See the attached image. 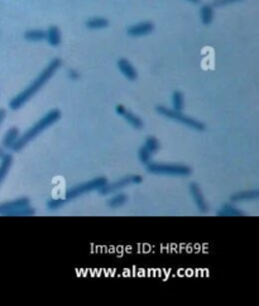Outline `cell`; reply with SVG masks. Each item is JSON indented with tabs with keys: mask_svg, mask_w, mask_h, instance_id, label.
<instances>
[{
	"mask_svg": "<svg viewBox=\"0 0 259 306\" xmlns=\"http://www.w3.org/2000/svg\"><path fill=\"white\" fill-rule=\"evenodd\" d=\"M154 31V24L152 22H140L133 24L127 29V33L130 37H144Z\"/></svg>",
	"mask_w": 259,
	"mask_h": 306,
	"instance_id": "9",
	"label": "cell"
},
{
	"mask_svg": "<svg viewBox=\"0 0 259 306\" xmlns=\"http://www.w3.org/2000/svg\"><path fill=\"white\" fill-rule=\"evenodd\" d=\"M108 182V178L104 177V176H100V177H95L92 180L86 181V182H82L80 185H76V186L71 187L66 191V195H65V199L67 201L73 200V199H77L78 196L85 194H89V192L92 191H99L104 185Z\"/></svg>",
	"mask_w": 259,
	"mask_h": 306,
	"instance_id": "5",
	"label": "cell"
},
{
	"mask_svg": "<svg viewBox=\"0 0 259 306\" xmlns=\"http://www.w3.org/2000/svg\"><path fill=\"white\" fill-rule=\"evenodd\" d=\"M19 136L20 133L18 128L9 129V131L4 134L3 141H1V146H3V148H5V150H10V148L13 147V145L17 142V139L19 138Z\"/></svg>",
	"mask_w": 259,
	"mask_h": 306,
	"instance_id": "15",
	"label": "cell"
},
{
	"mask_svg": "<svg viewBox=\"0 0 259 306\" xmlns=\"http://www.w3.org/2000/svg\"><path fill=\"white\" fill-rule=\"evenodd\" d=\"M29 205V199L28 198H20L17 200H11L8 203L0 204V215H6V217H10L11 213L18 210L20 208H24V206Z\"/></svg>",
	"mask_w": 259,
	"mask_h": 306,
	"instance_id": "10",
	"label": "cell"
},
{
	"mask_svg": "<svg viewBox=\"0 0 259 306\" xmlns=\"http://www.w3.org/2000/svg\"><path fill=\"white\" fill-rule=\"evenodd\" d=\"M85 24L89 29H104L109 25V20L103 17H92L87 19Z\"/></svg>",
	"mask_w": 259,
	"mask_h": 306,
	"instance_id": "20",
	"label": "cell"
},
{
	"mask_svg": "<svg viewBox=\"0 0 259 306\" xmlns=\"http://www.w3.org/2000/svg\"><path fill=\"white\" fill-rule=\"evenodd\" d=\"M200 19L201 22L205 25L211 24L212 19H214V9L209 4H205V5L201 6L200 9Z\"/></svg>",
	"mask_w": 259,
	"mask_h": 306,
	"instance_id": "19",
	"label": "cell"
},
{
	"mask_svg": "<svg viewBox=\"0 0 259 306\" xmlns=\"http://www.w3.org/2000/svg\"><path fill=\"white\" fill-rule=\"evenodd\" d=\"M68 77H70V80L76 81L80 78V74H78L76 70H70V71H68Z\"/></svg>",
	"mask_w": 259,
	"mask_h": 306,
	"instance_id": "26",
	"label": "cell"
},
{
	"mask_svg": "<svg viewBox=\"0 0 259 306\" xmlns=\"http://www.w3.org/2000/svg\"><path fill=\"white\" fill-rule=\"evenodd\" d=\"M189 192L191 195V198H193L194 203H195L196 208L198 209V212L206 213L209 210V205H207L206 200L203 198V194L201 191L200 186L196 182H191L189 185Z\"/></svg>",
	"mask_w": 259,
	"mask_h": 306,
	"instance_id": "8",
	"label": "cell"
},
{
	"mask_svg": "<svg viewBox=\"0 0 259 306\" xmlns=\"http://www.w3.org/2000/svg\"><path fill=\"white\" fill-rule=\"evenodd\" d=\"M217 217H243L244 213L231 204H224L216 213Z\"/></svg>",
	"mask_w": 259,
	"mask_h": 306,
	"instance_id": "14",
	"label": "cell"
},
{
	"mask_svg": "<svg viewBox=\"0 0 259 306\" xmlns=\"http://www.w3.org/2000/svg\"><path fill=\"white\" fill-rule=\"evenodd\" d=\"M128 201V196L124 192H114L112 194V198L108 200V206L112 209H118L123 206Z\"/></svg>",
	"mask_w": 259,
	"mask_h": 306,
	"instance_id": "16",
	"label": "cell"
},
{
	"mask_svg": "<svg viewBox=\"0 0 259 306\" xmlns=\"http://www.w3.org/2000/svg\"><path fill=\"white\" fill-rule=\"evenodd\" d=\"M185 106V97L181 91H175L172 94V109L176 111H182Z\"/></svg>",
	"mask_w": 259,
	"mask_h": 306,
	"instance_id": "22",
	"label": "cell"
},
{
	"mask_svg": "<svg viewBox=\"0 0 259 306\" xmlns=\"http://www.w3.org/2000/svg\"><path fill=\"white\" fill-rule=\"evenodd\" d=\"M142 181H143L142 176L131 173V175L124 176L123 178H120V180L118 181H114V182H106V184L99 190V192H100L101 195H112L114 194V192H118L120 191V190L126 189L127 186H130V185L142 184Z\"/></svg>",
	"mask_w": 259,
	"mask_h": 306,
	"instance_id": "6",
	"label": "cell"
},
{
	"mask_svg": "<svg viewBox=\"0 0 259 306\" xmlns=\"http://www.w3.org/2000/svg\"><path fill=\"white\" fill-rule=\"evenodd\" d=\"M238 1H243V0H215L211 6H223L228 5V4L238 3Z\"/></svg>",
	"mask_w": 259,
	"mask_h": 306,
	"instance_id": "25",
	"label": "cell"
},
{
	"mask_svg": "<svg viewBox=\"0 0 259 306\" xmlns=\"http://www.w3.org/2000/svg\"><path fill=\"white\" fill-rule=\"evenodd\" d=\"M147 171L153 175H165V176H177V177H187L191 175L193 170L191 167L182 163H159L153 162L147 164Z\"/></svg>",
	"mask_w": 259,
	"mask_h": 306,
	"instance_id": "3",
	"label": "cell"
},
{
	"mask_svg": "<svg viewBox=\"0 0 259 306\" xmlns=\"http://www.w3.org/2000/svg\"><path fill=\"white\" fill-rule=\"evenodd\" d=\"M6 118V111L4 109H0V125L3 124V122Z\"/></svg>",
	"mask_w": 259,
	"mask_h": 306,
	"instance_id": "28",
	"label": "cell"
},
{
	"mask_svg": "<svg viewBox=\"0 0 259 306\" xmlns=\"http://www.w3.org/2000/svg\"><path fill=\"white\" fill-rule=\"evenodd\" d=\"M11 163H13V157H11V154L5 153L3 158H1V162H0V185L4 181V178L6 177V175H8Z\"/></svg>",
	"mask_w": 259,
	"mask_h": 306,
	"instance_id": "18",
	"label": "cell"
},
{
	"mask_svg": "<svg viewBox=\"0 0 259 306\" xmlns=\"http://www.w3.org/2000/svg\"><path fill=\"white\" fill-rule=\"evenodd\" d=\"M61 65H62L61 60L53 59L52 61L42 70V73L39 74V75L29 83V86L25 87L23 91H20L17 96H14L10 101H9V108H10L11 110H18V109L22 108L27 101L31 100L32 97H33L34 95H36L37 92L42 89L46 83L51 80V77L57 73V70L61 67Z\"/></svg>",
	"mask_w": 259,
	"mask_h": 306,
	"instance_id": "1",
	"label": "cell"
},
{
	"mask_svg": "<svg viewBox=\"0 0 259 306\" xmlns=\"http://www.w3.org/2000/svg\"><path fill=\"white\" fill-rule=\"evenodd\" d=\"M24 38L29 42H41L46 39V31L42 29H31L24 33Z\"/></svg>",
	"mask_w": 259,
	"mask_h": 306,
	"instance_id": "21",
	"label": "cell"
},
{
	"mask_svg": "<svg viewBox=\"0 0 259 306\" xmlns=\"http://www.w3.org/2000/svg\"><path fill=\"white\" fill-rule=\"evenodd\" d=\"M66 203H67L66 199L53 198V199H50V200L46 203V206H47L48 210H51V212H55V210H59L60 208H62V206H64Z\"/></svg>",
	"mask_w": 259,
	"mask_h": 306,
	"instance_id": "23",
	"label": "cell"
},
{
	"mask_svg": "<svg viewBox=\"0 0 259 306\" xmlns=\"http://www.w3.org/2000/svg\"><path fill=\"white\" fill-rule=\"evenodd\" d=\"M122 117L124 118V120H126L130 127H133L134 129L139 131V129L143 128V120L140 119L138 115H135L134 113H131L130 110H128V109H127V111L122 115Z\"/></svg>",
	"mask_w": 259,
	"mask_h": 306,
	"instance_id": "17",
	"label": "cell"
},
{
	"mask_svg": "<svg viewBox=\"0 0 259 306\" xmlns=\"http://www.w3.org/2000/svg\"><path fill=\"white\" fill-rule=\"evenodd\" d=\"M156 110L159 115H162V117L173 120V122L181 123V124L186 125V127L194 129V131L203 132L205 131V128H206L202 122H200V120L197 119H194V118L189 117V115H185L182 111H176L173 110V109H168L167 106L163 105H157Z\"/></svg>",
	"mask_w": 259,
	"mask_h": 306,
	"instance_id": "4",
	"label": "cell"
},
{
	"mask_svg": "<svg viewBox=\"0 0 259 306\" xmlns=\"http://www.w3.org/2000/svg\"><path fill=\"white\" fill-rule=\"evenodd\" d=\"M186 1H190V3H193V4H198L201 0H186Z\"/></svg>",
	"mask_w": 259,
	"mask_h": 306,
	"instance_id": "29",
	"label": "cell"
},
{
	"mask_svg": "<svg viewBox=\"0 0 259 306\" xmlns=\"http://www.w3.org/2000/svg\"><path fill=\"white\" fill-rule=\"evenodd\" d=\"M259 199L258 190H244V191H238L230 196V201L233 204L237 203H248V201H256Z\"/></svg>",
	"mask_w": 259,
	"mask_h": 306,
	"instance_id": "11",
	"label": "cell"
},
{
	"mask_svg": "<svg viewBox=\"0 0 259 306\" xmlns=\"http://www.w3.org/2000/svg\"><path fill=\"white\" fill-rule=\"evenodd\" d=\"M61 119V111L59 109H52L47 113V114L43 115L39 120H37L31 128L27 129L22 136H19V138L17 139V142L13 145V147L10 148L11 151L14 152H19L22 151L25 146L28 145L31 141H33L37 136L42 133L43 131H46L47 128H50L51 125H53L55 123H57Z\"/></svg>",
	"mask_w": 259,
	"mask_h": 306,
	"instance_id": "2",
	"label": "cell"
},
{
	"mask_svg": "<svg viewBox=\"0 0 259 306\" xmlns=\"http://www.w3.org/2000/svg\"><path fill=\"white\" fill-rule=\"evenodd\" d=\"M115 111H117L118 115H120V117H122V115L127 111V108L124 105H122V104H118V105L115 106Z\"/></svg>",
	"mask_w": 259,
	"mask_h": 306,
	"instance_id": "27",
	"label": "cell"
},
{
	"mask_svg": "<svg viewBox=\"0 0 259 306\" xmlns=\"http://www.w3.org/2000/svg\"><path fill=\"white\" fill-rule=\"evenodd\" d=\"M46 41L52 47H57V46L61 45V32H60V28L56 27V25H51L46 31Z\"/></svg>",
	"mask_w": 259,
	"mask_h": 306,
	"instance_id": "13",
	"label": "cell"
},
{
	"mask_svg": "<svg viewBox=\"0 0 259 306\" xmlns=\"http://www.w3.org/2000/svg\"><path fill=\"white\" fill-rule=\"evenodd\" d=\"M161 150V143H159L158 139L153 136H149L145 138L144 143H143L142 147L138 151V158L142 162L143 164L147 166L148 163L152 162V157L159 152Z\"/></svg>",
	"mask_w": 259,
	"mask_h": 306,
	"instance_id": "7",
	"label": "cell"
},
{
	"mask_svg": "<svg viewBox=\"0 0 259 306\" xmlns=\"http://www.w3.org/2000/svg\"><path fill=\"white\" fill-rule=\"evenodd\" d=\"M29 215H34V209L31 205L18 209V210L11 213L10 217H29Z\"/></svg>",
	"mask_w": 259,
	"mask_h": 306,
	"instance_id": "24",
	"label": "cell"
},
{
	"mask_svg": "<svg viewBox=\"0 0 259 306\" xmlns=\"http://www.w3.org/2000/svg\"><path fill=\"white\" fill-rule=\"evenodd\" d=\"M117 65H118V69H119L120 73L124 75V77H127L130 81L137 80V77H138L137 70L134 69V66L128 61V60H126V59L118 60Z\"/></svg>",
	"mask_w": 259,
	"mask_h": 306,
	"instance_id": "12",
	"label": "cell"
},
{
	"mask_svg": "<svg viewBox=\"0 0 259 306\" xmlns=\"http://www.w3.org/2000/svg\"><path fill=\"white\" fill-rule=\"evenodd\" d=\"M4 154H5V152H4V151L1 150V148H0V159L3 158V157H4Z\"/></svg>",
	"mask_w": 259,
	"mask_h": 306,
	"instance_id": "30",
	"label": "cell"
}]
</instances>
